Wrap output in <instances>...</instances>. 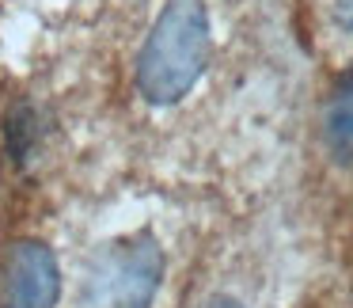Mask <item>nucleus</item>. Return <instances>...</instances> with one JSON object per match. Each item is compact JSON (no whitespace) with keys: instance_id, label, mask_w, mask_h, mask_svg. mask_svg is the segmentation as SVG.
<instances>
[{"instance_id":"nucleus-6","label":"nucleus","mask_w":353,"mask_h":308,"mask_svg":"<svg viewBox=\"0 0 353 308\" xmlns=\"http://www.w3.org/2000/svg\"><path fill=\"white\" fill-rule=\"evenodd\" d=\"M205 308H243L239 300H228V297H221V300H213V305H205Z\"/></svg>"},{"instance_id":"nucleus-3","label":"nucleus","mask_w":353,"mask_h":308,"mask_svg":"<svg viewBox=\"0 0 353 308\" xmlns=\"http://www.w3.org/2000/svg\"><path fill=\"white\" fill-rule=\"evenodd\" d=\"M61 293V270L46 244L19 240L8 247L0 267V297L4 308H54Z\"/></svg>"},{"instance_id":"nucleus-2","label":"nucleus","mask_w":353,"mask_h":308,"mask_svg":"<svg viewBox=\"0 0 353 308\" xmlns=\"http://www.w3.org/2000/svg\"><path fill=\"white\" fill-rule=\"evenodd\" d=\"M163 251L152 236H122L99 247L84 270L80 308H152Z\"/></svg>"},{"instance_id":"nucleus-1","label":"nucleus","mask_w":353,"mask_h":308,"mask_svg":"<svg viewBox=\"0 0 353 308\" xmlns=\"http://www.w3.org/2000/svg\"><path fill=\"white\" fill-rule=\"evenodd\" d=\"M209 61L205 0H168L137 57V88L148 103H179L201 80Z\"/></svg>"},{"instance_id":"nucleus-5","label":"nucleus","mask_w":353,"mask_h":308,"mask_svg":"<svg viewBox=\"0 0 353 308\" xmlns=\"http://www.w3.org/2000/svg\"><path fill=\"white\" fill-rule=\"evenodd\" d=\"M334 23L353 35V0H338L334 4Z\"/></svg>"},{"instance_id":"nucleus-4","label":"nucleus","mask_w":353,"mask_h":308,"mask_svg":"<svg viewBox=\"0 0 353 308\" xmlns=\"http://www.w3.org/2000/svg\"><path fill=\"white\" fill-rule=\"evenodd\" d=\"M327 148L338 164H353V69L342 73L327 103Z\"/></svg>"}]
</instances>
